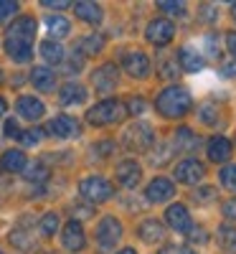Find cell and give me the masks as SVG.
<instances>
[{
    "label": "cell",
    "instance_id": "6da1fadb",
    "mask_svg": "<svg viewBox=\"0 0 236 254\" xmlns=\"http://www.w3.org/2000/svg\"><path fill=\"white\" fill-rule=\"evenodd\" d=\"M193 107V97L185 87H180V84H173V87H168L158 94L155 99V110L168 117V120H180L190 112Z\"/></svg>",
    "mask_w": 236,
    "mask_h": 254
},
{
    "label": "cell",
    "instance_id": "7a4b0ae2",
    "mask_svg": "<svg viewBox=\"0 0 236 254\" xmlns=\"http://www.w3.org/2000/svg\"><path fill=\"white\" fill-rule=\"evenodd\" d=\"M122 117H124V104L119 99H102L92 110H87V122L94 127L117 125V122H122Z\"/></svg>",
    "mask_w": 236,
    "mask_h": 254
},
{
    "label": "cell",
    "instance_id": "3957f363",
    "mask_svg": "<svg viewBox=\"0 0 236 254\" xmlns=\"http://www.w3.org/2000/svg\"><path fill=\"white\" fill-rule=\"evenodd\" d=\"M122 142H124L127 150L147 153L150 147H153V142H155V132H153V127H150L147 122H135V125H130L122 132Z\"/></svg>",
    "mask_w": 236,
    "mask_h": 254
},
{
    "label": "cell",
    "instance_id": "277c9868",
    "mask_svg": "<svg viewBox=\"0 0 236 254\" xmlns=\"http://www.w3.org/2000/svg\"><path fill=\"white\" fill-rule=\"evenodd\" d=\"M79 193L92 203H104V201H110L115 196V188L102 176H89V178H84L79 183Z\"/></svg>",
    "mask_w": 236,
    "mask_h": 254
},
{
    "label": "cell",
    "instance_id": "5b68a950",
    "mask_svg": "<svg viewBox=\"0 0 236 254\" xmlns=\"http://www.w3.org/2000/svg\"><path fill=\"white\" fill-rule=\"evenodd\" d=\"M173 36H176V26L168 18H153L145 28V38L153 46H168L173 41Z\"/></svg>",
    "mask_w": 236,
    "mask_h": 254
},
{
    "label": "cell",
    "instance_id": "8992f818",
    "mask_svg": "<svg viewBox=\"0 0 236 254\" xmlns=\"http://www.w3.org/2000/svg\"><path fill=\"white\" fill-rule=\"evenodd\" d=\"M36 38V20L31 15H20L5 31V41H15V44H33Z\"/></svg>",
    "mask_w": 236,
    "mask_h": 254
},
{
    "label": "cell",
    "instance_id": "52a82bcc",
    "mask_svg": "<svg viewBox=\"0 0 236 254\" xmlns=\"http://www.w3.org/2000/svg\"><path fill=\"white\" fill-rule=\"evenodd\" d=\"M119 239H122V221L115 219V216H104L97 224V242L104 249H112Z\"/></svg>",
    "mask_w": 236,
    "mask_h": 254
},
{
    "label": "cell",
    "instance_id": "ba28073f",
    "mask_svg": "<svg viewBox=\"0 0 236 254\" xmlns=\"http://www.w3.org/2000/svg\"><path fill=\"white\" fill-rule=\"evenodd\" d=\"M122 69L130 74V76H135V79H145L150 74V59L142 51L130 49V51L122 54Z\"/></svg>",
    "mask_w": 236,
    "mask_h": 254
},
{
    "label": "cell",
    "instance_id": "9c48e42d",
    "mask_svg": "<svg viewBox=\"0 0 236 254\" xmlns=\"http://www.w3.org/2000/svg\"><path fill=\"white\" fill-rule=\"evenodd\" d=\"M165 221H168V226L173 229L176 234H190V231H193L190 214H188V208H185L183 203L168 206V211H165Z\"/></svg>",
    "mask_w": 236,
    "mask_h": 254
},
{
    "label": "cell",
    "instance_id": "30bf717a",
    "mask_svg": "<svg viewBox=\"0 0 236 254\" xmlns=\"http://www.w3.org/2000/svg\"><path fill=\"white\" fill-rule=\"evenodd\" d=\"M173 176H176V181H180V183L196 186L198 181H203L206 168H203V163H198L196 158H188V160H180V163L176 165Z\"/></svg>",
    "mask_w": 236,
    "mask_h": 254
},
{
    "label": "cell",
    "instance_id": "8fae6325",
    "mask_svg": "<svg viewBox=\"0 0 236 254\" xmlns=\"http://www.w3.org/2000/svg\"><path fill=\"white\" fill-rule=\"evenodd\" d=\"M117 66L115 64H104V66H99V69H94V74H92V87H94V92H99V94H110L115 87H117Z\"/></svg>",
    "mask_w": 236,
    "mask_h": 254
},
{
    "label": "cell",
    "instance_id": "7c38bea8",
    "mask_svg": "<svg viewBox=\"0 0 236 254\" xmlns=\"http://www.w3.org/2000/svg\"><path fill=\"white\" fill-rule=\"evenodd\" d=\"M176 196V186L173 181H168V178H153L147 183V190H145V198L150 203H165Z\"/></svg>",
    "mask_w": 236,
    "mask_h": 254
},
{
    "label": "cell",
    "instance_id": "4fadbf2b",
    "mask_svg": "<svg viewBox=\"0 0 236 254\" xmlns=\"http://www.w3.org/2000/svg\"><path fill=\"white\" fill-rule=\"evenodd\" d=\"M46 130L54 135V137H61V140H71L79 135V120L69 117V115H59L49 122Z\"/></svg>",
    "mask_w": 236,
    "mask_h": 254
},
{
    "label": "cell",
    "instance_id": "5bb4252c",
    "mask_svg": "<svg viewBox=\"0 0 236 254\" xmlns=\"http://www.w3.org/2000/svg\"><path fill=\"white\" fill-rule=\"evenodd\" d=\"M61 244L66 247L69 252H81L84 244H87V237H84V229L76 219H71L61 231Z\"/></svg>",
    "mask_w": 236,
    "mask_h": 254
},
{
    "label": "cell",
    "instance_id": "9a60e30c",
    "mask_svg": "<svg viewBox=\"0 0 236 254\" xmlns=\"http://www.w3.org/2000/svg\"><path fill=\"white\" fill-rule=\"evenodd\" d=\"M15 110H18V115H20V117H26V120H31V122H33V120H41V117H44V112H46L44 102L36 99V97H31V94L18 97Z\"/></svg>",
    "mask_w": 236,
    "mask_h": 254
},
{
    "label": "cell",
    "instance_id": "2e32d148",
    "mask_svg": "<svg viewBox=\"0 0 236 254\" xmlns=\"http://www.w3.org/2000/svg\"><path fill=\"white\" fill-rule=\"evenodd\" d=\"M117 181L124 186V188H135L137 183H140V178H142V168L135 163V160H122L119 165H117Z\"/></svg>",
    "mask_w": 236,
    "mask_h": 254
},
{
    "label": "cell",
    "instance_id": "e0dca14e",
    "mask_svg": "<svg viewBox=\"0 0 236 254\" xmlns=\"http://www.w3.org/2000/svg\"><path fill=\"white\" fill-rule=\"evenodd\" d=\"M178 66H180L183 71L198 74V71L206 66V61H203V56L193 49V46H183V49L178 51Z\"/></svg>",
    "mask_w": 236,
    "mask_h": 254
},
{
    "label": "cell",
    "instance_id": "ac0fdd59",
    "mask_svg": "<svg viewBox=\"0 0 236 254\" xmlns=\"http://www.w3.org/2000/svg\"><path fill=\"white\" fill-rule=\"evenodd\" d=\"M231 150H234V145H231L226 137H221V135L211 137L208 145H206L208 160H213V163H226V160L231 158Z\"/></svg>",
    "mask_w": 236,
    "mask_h": 254
},
{
    "label": "cell",
    "instance_id": "d6986e66",
    "mask_svg": "<svg viewBox=\"0 0 236 254\" xmlns=\"http://www.w3.org/2000/svg\"><path fill=\"white\" fill-rule=\"evenodd\" d=\"M137 237L145 242V244H160L165 239V226L155 219H147L137 226Z\"/></svg>",
    "mask_w": 236,
    "mask_h": 254
},
{
    "label": "cell",
    "instance_id": "ffe728a7",
    "mask_svg": "<svg viewBox=\"0 0 236 254\" xmlns=\"http://www.w3.org/2000/svg\"><path fill=\"white\" fill-rule=\"evenodd\" d=\"M31 84H33L38 92H54L56 89V74L49 66H33Z\"/></svg>",
    "mask_w": 236,
    "mask_h": 254
},
{
    "label": "cell",
    "instance_id": "44dd1931",
    "mask_svg": "<svg viewBox=\"0 0 236 254\" xmlns=\"http://www.w3.org/2000/svg\"><path fill=\"white\" fill-rule=\"evenodd\" d=\"M71 8H74V13H76L81 20H87V23H92V26H99L102 18H104L99 3H87V0H81V3H74Z\"/></svg>",
    "mask_w": 236,
    "mask_h": 254
},
{
    "label": "cell",
    "instance_id": "7402d4cb",
    "mask_svg": "<svg viewBox=\"0 0 236 254\" xmlns=\"http://www.w3.org/2000/svg\"><path fill=\"white\" fill-rule=\"evenodd\" d=\"M26 153L23 150H5V155L0 158V165H3V171L8 173H23L26 168Z\"/></svg>",
    "mask_w": 236,
    "mask_h": 254
},
{
    "label": "cell",
    "instance_id": "603a6c76",
    "mask_svg": "<svg viewBox=\"0 0 236 254\" xmlns=\"http://www.w3.org/2000/svg\"><path fill=\"white\" fill-rule=\"evenodd\" d=\"M59 102L61 104H84L87 102V89L81 87V84H66L61 92H59Z\"/></svg>",
    "mask_w": 236,
    "mask_h": 254
},
{
    "label": "cell",
    "instance_id": "cb8c5ba5",
    "mask_svg": "<svg viewBox=\"0 0 236 254\" xmlns=\"http://www.w3.org/2000/svg\"><path fill=\"white\" fill-rule=\"evenodd\" d=\"M216 242L224 252L229 254H236V226L234 224H221L216 229Z\"/></svg>",
    "mask_w": 236,
    "mask_h": 254
},
{
    "label": "cell",
    "instance_id": "d4e9b609",
    "mask_svg": "<svg viewBox=\"0 0 236 254\" xmlns=\"http://www.w3.org/2000/svg\"><path fill=\"white\" fill-rule=\"evenodd\" d=\"M196 145H198V137L193 135L190 127H180V130L176 132V137H173V150L176 153H188Z\"/></svg>",
    "mask_w": 236,
    "mask_h": 254
},
{
    "label": "cell",
    "instance_id": "484cf974",
    "mask_svg": "<svg viewBox=\"0 0 236 254\" xmlns=\"http://www.w3.org/2000/svg\"><path fill=\"white\" fill-rule=\"evenodd\" d=\"M5 54H8L13 61H18V64H26V61H31L33 49H31V44H15V41H5Z\"/></svg>",
    "mask_w": 236,
    "mask_h": 254
},
{
    "label": "cell",
    "instance_id": "4316f807",
    "mask_svg": "<svg viewBox=\"0 0 236 254\" xmlns=\"http://www.w3.org/2000/svg\"><path fill=\"white\" fill-rule=\"evenodd\" d=\"M102 46H104V38L99 36V33H89V36H84L81 41H79V54L81 56H94V54H99L102 51Z\"/></svg>",
    "mask_w": 236,
    "mask_h": 254
},
{
    "label": "cell",
    "instance_id": "83f0119b",
    "mask_svg": "<svg viewBox=\"0 0 236 254\" xmlns=\"http://www.w3.org/2000/svg\"><path fill=\"white\" fill-rule=\"evenodd\" d=\"M41 56L46 59V64H61L63 61V46L56 44L54 38H49L41 44Z\"/></svg>",
    "mask_w": 236,
    "mask_h": 254
},
{
    "label": "cell",
    "instance_id": "f1b7e54d",
    "mask_svg": "<svg viewBox=\"0 0 236 254\" xmlns=\"http://www.w3.org/2000/svg\"><path fill=\"white\" fill-rule=\"evenodd\" d=\"M46 28H49V33L54 38H63V36H69L71 23H69L66 18H61V15H49L46 18Z\"/></svg>",
    "mask_w": 236,
    "mask_h": 254
},
{
    "label": "cell",
    "instance_id": "f546056e",
    "mask_svg": "<svg viewBox=\"0 0 236 254\" xmlns=\"http://www.w3.org/2000/svg\"><path fill=\"white\" fill-rule=\"evenodd\" d=\"M23 176H26L31 183H41V181H46V178H49V171L44 168V163H26Z\"/></svg>",
    "mask_w": 236,
    "mask_h": 254
},
{
    "label": "cell",
    "instance_id": "4dcf8cb0",
    "mask_svg": "<svg viewBox=\"0 0 236 254\" xmlns=\"http://www.w3.org/2000/svg\"><path fill=\"white\" fill-rule=\"evenodd\" d=\"M38 231H41L44 237H54L56 231H59V216L54 214V211H51V214H46L44 219H41V224H38Z\"/></svg>",
    "mask_w": 236,
    "mask_h": 254
},
{
    "label": "cell",
    "instance_id": "1f68e13d",
    "mask_svg": "<svg viewBox=\"0 0 236 254\" xmlns=\"http://www.w3.org/2000/svg\"><path fill=\"white\" fill-rule=\"evenodd\" d=\"M10 244H13V247H18V249H23V252L36 247V242L26 234L23 229H15V231H13V234H10Z\"/></svg>",
    "mask_w": 236,
    "mask_h": 254
},
{
    "label": "cell",
    "instance_id": "d6a6232c",
    "mask_svg": "<svg viewBox=\"0 0 236 254\" xmlns=\"http://www.w3.org/2000/svg\"><path fill=\"white\" fill-rule=\"evenodd\" d=\"M18 140L23 142L26 147H31V145H38L41 140H44V130H41V127H31V130L20 132V135H18Z\"/></svg>",
    "mask_w": 236,
    "mask_h": 254
},
{
    "label": "cell",
    "instance_id": "836d02e7",
    "mask_svg": "<svg viewBox=\"0 0 236 254\" xmlns=\"http://www.w3.org/2000/svg\"><path fill=\"white\" fill-rule=\"evenodd\" d=\"M219 176H221V186L226 190H236V165L234 163L231 165H224V171Z\"/></svg>",
    "mask_w": 236,
    "mask_h": 254
},
{
    "label": "cell",
    "instance_id": "e575fe53",
    "mask_svg": "<svg viewBox=\"0 0 236 254\" xmlns=\"http://www.w3.org/2000/svg\"><path fill=\"white\" fill-rule=\"evenodd\" d=\"M158 8L163 13H170V15H183L185 13V3H173V0H160Z\"/></svg>",
    "mask_w": 236,
    "mask_h": 254
},
{
    "label": "cell",
    "instance_id": "d590c367",
    "mask_svg": "<svg viewBox=\"0 0 236 254\" xmlns=\"http://www.w3.org/2000/svg\"><path fill=\"white\" fill-rule=\"evenodd\" d=\"M147 110V102L142 97H130L127 99V110L124 112H130V115H142Z\"/></svg>",
    "mask_w": 236,
    "mask_h": 254
},
{
    "label": "cell",
    "instance_id": "8d00e7d4",
    "mask_svg": "<svg viewBox=\"0 0 236 254\" xmlns=\"http://www.w3.org/2000/svg\"><path fill=\"white\" fill-rule=\"evenodd\" d=\"M198 115L206 125H216V120H219V110L213 107V104H203V107L198 110Z\"/></svg>",
    "mask_w": 236,
    "mask_h": 254
},
{
    "label": "cell",
    "instance_id": "74e56055",
    "mask_svg": "<svg viewBox=\"0 0 236 254\" xmlns=\"http://www.w3.org/2000/svg\"><path fill=\"white\" fill-rule=\"evenodd\" d=\"M18 8H20V5L15 3V0H0V20H5V18L15 15Z\"/></svg>",
    "mask_w": 236,
    "mask_h": 254
},
{
    "label": "cell",
    "instance_id": "f35d334b",
    "mask_svg": "<svg viewBox=\"0 0 236 254\" xmlns=\"http://www.w3.org/2000/svg\"><path fill=\"white\" fill-rule=\"evenodd\" d=\"M213 198H216V188H211V186H206V188H201V190H196V193H193V201H198V203L213 201Z\"/></svg>",
    "mask_w": 236,
    "mask_h": 254
},
{
    "label": "cell",
    "instance_id": "ab89813d",
    "mask_svg": "<svg viewBox=\"0 0 236 254\" xmlns=\"http://www.w3.org/2000/svg\"><path fill=\"white\" fill-rule=\"evenodd\" d=\"M92 150H97L102 158H107V155H112V150H115V142L112 140H102V142H97Z\"/></svg>",
    "mask_w": 236,
    "mask_h": 254
},
{
    "label": "cell",
    "instance_id": "60d3db41",
    "mask_svg": "<svg viewBox=\"0 0 236 254\" xmlns=\"http://www.w3.org/2000/svg\"><path fill=\"white\" fill-rule=\"evenodd\" d=\"M224 216L231 219V221H236V198H229L224 203Z\"/></svg>",
    "mask_w": 236,
    "mask_h": 254
},
{
    "label": "cell",
    "instance_id": "b9f144b4",
    "mask_svg": "<svg viewBox=\"0 0 236 254\" xmlns=\"http://www.w3.org/2000/svg\"><path fill=\"white\" fill-rule=\"evenodd\" d=\"M8 137H18L20 135V130H18V122L15 120H5V130H3Z\"/></svg>",
    "mask_w": 236,
    "mask_h": 254
},
{
    "label": "cell",
    "instance_id": "7bdbcfd3",
    "mask_svg": "<svg viewBox=\"0 0 236 254\" xmlns=\"http://www.w3.org/2000/svg\"><path fill=\"white\" fill-rule=\"evenodd\" d=\"M226 49H229V54L236 59V31L226 33Z\"/></svg>",
    "mask_w": 236,
    "mask_h": 254
},
{
    "label": "cell",
    "instance_id": "ee69618b",
    "mask_svg": "<svg viewBox=\"0 0 236 254\" xmlns=\"http://www.w3.org/2000/svg\"><path fill=\"white\" fill-rule=\"evenodd\" d=\"M41 5H44V8H56V10H61V8H71L69 3H63V0H44Z\"/></svg>",
    "mask_w": 236,
    "mask_h": 254
},
{
    "label": "cell",
    "instance_id": "f6af8a7d",
    "mask_svg": "<svg viewBox=\"0 0 236 254\" xmlns=\"http://www.w3.org/2000/svg\"><path fill=\"white\" fill-rule=\"evenodd\" d=\"M201 15L206 18V20H216V8H213V5H201Z\"/></svg>",
    "mask_w": 236,
    "mask_h": 254
},
{
    "label": "cell",
    "instance_id": "bcb514c9",
    "mask_svg": "<svg viewBox=\"0 0 236 254\" xmlns=\"http://www.w3.org/2000/svg\"><path fill=\"white\" fill-rule=\"evenodd\" d=\"M74 214L76 216H92V208L89 206H74Z\"/></svg>",
    "mask_w": 236,
    "mask_h": 254
},
{
    "label": "cell",
    "instance_id": "7dc6e473",
    "mask_svg": "<svg viewBox=\"0 0 236 254\" xmlns=\"http://www.w3.org/2000/svg\"><path fill=\"white\" fill-rule=\"evenodd\" d=\"M158 254H183V247H165V249L158 252Z\"/></svg>",
    "mask_w": 236,
    "mask_h": 254
},
{
    "label": "cell",
    "instance_id": "c3c4849f",
    "mask_svg": "<svg viewBox=\"0 0 236 254\" xmlns=\"http://www.w3.org/2000/svg\"><path fill=\"white\" fill-rule=\"evenodd\" d=\"M5 110H8V102H5L3 97H0V117H3V115H5Z\"/></svg>",
    "mask_w": 236,
    "mask_h": 254
},
{
    "label": "cell",
    "instance_id": "681fc988",
    "mask_svg": "<svg viewBox=\"0 0 236 254\" xmlns=\"http://www.w3.org/2000/svg\"><path fill=\"white\" fill-rule=\"evenodd\" d=\"M117 254H137L132 247H127V249H122V252H117Z\"/></svg>",
    "mask_w": 236,
    "mask_h": 254
},
{
    "label": "cell",
    "instance_id": "f907efd6",
    "mask_svg": "<svg viewBox=\"0 0 236 254\" xmlns=\"http://www.w3.org/2000/svg\"><path fill=\"white\" fill-rule=\"evenodd\" d=\"M231 15H234V20H236V3L231 5Z\"/></svg>",
    "mask_w": 236,
    "mask_h": 254
},
{
    "label": "cell",
    "instance_id": "816d5d0a",
    "mask_svg": "<svg viewBox=\"0 0 236 254\" xmlns=\"http://www.w3.org/2000/svg\"><path fill=\"white\" fill-rule=\"evenodd\" d=\"M183 254H196V252H188V249H183Z\"/></svg>",
    "mask_w": 236,
    "mask_h": 254
},
{
    "label": "cell",
    "instance_id": "f5cc1de1",
    "mask_svg": "<svg viewBox=\"0 0 236 254\" xmlns=\"http://www.w3.org/2000/svg\"><path fill=\"white\" fill-rule=\"evenodd\" d=\"M0 79H3V74H0Z\"/></svg>",
    "mask_w": 236,
    "mask_h": 254
}]
</instances>
